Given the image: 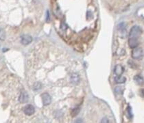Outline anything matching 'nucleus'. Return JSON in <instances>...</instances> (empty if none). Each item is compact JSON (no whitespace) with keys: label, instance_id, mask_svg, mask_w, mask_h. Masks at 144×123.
<instances>
[{"label":"nucleus","instance_id":"obj_2","mask_svg":"<svg viewBox=\"0 0 144 123\" xmlns=\"http://www.w3.org/2000/svg\"><path fill=\"white\" fill-rule=\"evenodd\" d=\"M132 57L133 59H135V60H140L141 59L143 56H144V51H143V49L141 48V47H135V48H133V50L132 51Z\"/></svg>","mask_w":144,"mask_h":123},{"label":"nucleus","instance_id":"obj_15","mask_svg":"<svg viewBox=\"0 0 144 123\" xmlns=\"http://www.w3.org/2000/svg\"><path fill=\"white\" fill-rule=\"evenodd\" d=\"M6 38V33L5 31L0 27V40H4Z\"/></svg>","mask_w":144,"mask_h":123},{"label":"nucleus","instance_id":"obj_17","mask_svg":"<svg viewBox=\"0 0 144 123\" xmlns=\"http://www.w3.org/2000/svg\"><path fill=\"white\" fill-rule=\"evenodd\" d=\"M80 111V107H78L75 108L74 110H73V111H72L71 113V115L72 116H75L78 114Z\"/></svg>","mask_w":144,"mask_h":123},{"label":"nucleus","instance_id":"obj_13","mask_svg":"<svg viewBox=\"0 0 144 123\" xmlns=\"http://www.w3.org/2000/svg\"><path fill=\"white\" fill-rule=\"evenodd\" d=\"M41 88H42V84H41L40 82H36L33 85V90L34 91H38V90H41Z\"/></svg>","mask_w":144,"mask_h":123},{"label":"nucleus","instance_id":"obj_6","mask_svg":"<svg viewBox=\"0 0 144 123\" xmlns=\"http://www.w3.org/2000/svg\"><path fill=\"white\" fill-rule=\"evenodd\" d=\"M29 100V96L26 91H22L19 97V101L21 103H27Z\"/></svg>","mask_w":144,"mask_h":123},{"label":"nucleus","instance_id":"obj_19","mask_svg":"<svg viewBox=\"0 0 144 123\" xmlns=\"http://www.w3.org/2000/svg\"><path fill=\"white\" fill-rule=\"evenodd\" d=\"M101 123H109V120H108V118H104L102 120V121H101Z\"/></svg>","mask_w":144,"mask_h":123},{"label":"nucleus","instance_id":"obj_18","mask_svg":"<svg viewBox=\"0 0 144 123\" xmlns=\"http://www.w3.org/2000/svg\"><path fill=\"white\" fill-rule=\"evenodd\" d=\"M61 28L62 29V30L65 31L67 29V24L65 23H62L61 25Z\"/></svg>","mask_w":144,"mask_h":123},{"label":"nucleus","instance_id":"obj_14","mask_svg":"<svg viewBox=\"0 0 144 123\" xmlns=\"http://www.w3.org/2000/svg\"><path fill=\"white\" fill-rule=\"evenodd\" d=\"M127 116H128V118L129 119H131L132 118V109H131V107L130 106H128V108H127Z\"/></svg>","mask_w":144,"mask_h":123},{"label":"nucleus","instance_id":"obj_20","mask_svg":"<svg viewBox=\"0 0 144 123\" xmlns=\"http://www.w3.org/2000/svg\"><path fill=\"white\" fill-rule=\"evenodd\" d=\"M47 21L48 22L49 21V11H47Z\"/></svg>","mask_w":144,"mask_h":123},{"label":"nucleus","instance_id":"obj_9","mask_svg":"<svg viewBox=\"0 0 144 123\" xmlns=\"http://www.w3.org/2000/svg\"><path fill=\"white\" fill-rule=\"evenodd\" d=\"M71 82L73 83L74 84H78L80 83V76L77 73H73L72 75H71Z\"/></svg>","mask_w":144,"mask_h":123},{"label":"nucleus","instance_id":"obj_4","mask_svg":"<svg viewBox=\"0 0 144 123\" xmlns=\"http://www.w3.org/2000/svg\"><path fill=\"white\" fill-rule=\"evenodd\" d=\"M23 112L27 116H32L34 114L35 108L32 105H27L23 108Z\"/></svg>","mask_w":144,"mask_h":123},{"label":"nucleus","instance_id":"obj_16","mask_svg":"<svg viewBox=\"0 0 144 123\" xmlns=\"http://www.w3.org/2000/svg\"><path fill=\"white\" fill-rule=\"evenodd\" d=\"M123 91V88L120 86H117L115 89V92L117 94H122Z\"/></svg>","mask_w":144,"mask_h":123},{"label":"nucleus","instance_id":"obj_5","mask_svg":"<svg viewBox=\"0 0 144 123\" xmlns=\"http://www.w3.org/2000/svg\"><path fill=\"white\" fill-rule=\"evenodd\" d=\"M32 42V37L30 35H23L21 36V43L23 45H27Z\"/></svg>","mask_w":144,"mask_h":123},{"label":"nucleus","instance_id":"obj_8","mask_svg":"<svg viewBox=\"0 0 144 123\" xmlns=\"http://www.w3.org/2000/svg\"><path fill=\"white\" fill-rule=\"evenodd\" d=\"M128 45L132 49L135 48L137 47H138V45H139L138 38H129V40H128Z\"/></svg>","mask_w":144,"mask_h":123},{"label":"nucleus","instance_id":"obj_12","mask_svg":"<svg viewBox=\"0 0 144 123\" xmlns=\"http://www.w3.org/2000/svg\"><path fill=\"white\" fill-rule=\"evenodd\" d=\"M126 25L125 23H121L118 25V30L121 32H126Z\"/></svg>","mask_w":144,"mask_h":123},{"label":"nucleus","instance_id":"obj_11","mask_svg":"<svg viewBox=\"0 0 144 123\" xmlns=\"http://www.w3.org/2000/svg\"><path fill=\"white\" fill-rule=\"evenodd\" d=\"M134 81L136 84L139 85V86L144 85V78L140 75H135L134 77Z\"/></svg>","mask_w":144,"mask_h":123},{"label":"nucleus","instance_id":"obj_7","mask_svg":"<svg viewBox=\"0 0 144 123\" xmlns=\"http://www.w3.org/2000/svg\"><path fill=\"white\" fill-rule=\"evenodd\" d=\"M124 71V68L122 65L120 64H117L115 68H114V73L115 74L116 76H119V75H122L123 74Z\"/></svg>","mask_w":144,"mask_h":123},{"label":"nucleus","instance_id":"obj_10","mask_svg":"<svg viewBox=\"0 0 144 123\" xmlns=\"http://www.w3.org/2000/svg\"><path fill=\"white\" fill-rule=\"evenodd\" d=\"M126 78L122 75L117 76L115 78V81L116 84H124L126 82Z\"/></svg>","mask_w":144,"mask_h":123},{"label":"nucleus","instance_id":"obj_1","mask_svg":"<svg viewBox=\"0 0 144 123\" xmlns=\"http://www.w3.org/2000/svg\"><path fill=\"white\" fill-rule=\"evenodd\" d=\"M142 33L141 27L138 25H135L131 28L130 31L129 33V38H138Z\"/></svg>","mask_w":144,"mask_h":123},{"label":"nucleus","instance_id":"obj_3","mask_svg":"<svg viewBox=\"0 0 144 123\" xmlns=\"http://www.w3.org/2000/svg\"><path fill=\"white\" fill-rule=\"evenodd\" d=\"M41 98L43 101V104L45 106L49 105L52 102V97L47 92H45L41 94Z\"/></svg>","mask_w":144,"mask_h":123}]
</instances>
